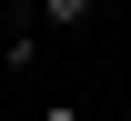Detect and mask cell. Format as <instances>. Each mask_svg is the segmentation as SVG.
Returning a JSON list of instances; mask_svg holds the SVG:
<instances>
[{"label": "cell", "instance_id": "obj_1", "mask_svg": "<svg viewBox=\"0 0 131 121\" xmlns=\"http://www.w3.org/2000/svg\"><path fill=\"white\" fill-rule=\"evenodd\" d=\"M30 10L50 20V30H81V20H91V0H30Z\"/></svg>", "mask_w": 131, "mask_h": 121}, {"label": "cell", "instance_id": "obj_2", "mask_svg": "<svg viewBox=\"0 0 131 121\" xmlns=\"http://www.w3.org/2000/svg\"><path fill=\"white\" fill-rule=\"evenodd\" d=\"M40 121H91V111H71V101H50V111H40Z\"/></svg>", "mask_w": 131, "mask_h": 121}]
</instances>
